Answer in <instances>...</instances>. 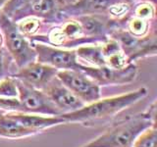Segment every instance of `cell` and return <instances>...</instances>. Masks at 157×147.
<instances>
[{
  "instance_id": "1",
  "label": "cell",
  "mask_w": 157,
  "mask_h": 147,
  "mask_svg": "<svg viewBox=\"0 0 157 147\" xmlns=\"http://www.w3.org/2000/svg\"><path fill=\"white\" fill-rule=\"evenodd\" d=\"M147 94L148 91L146 88L140 87L136 90L122 95L98 99L85 105L80 110L62 114L60 117L65 121L66 124L78 123L87 127L96 126L109 123L115 116L144 99Z\"/></svg>"
},
{
  "instance_id": "2",
  "label": "cell",
  "mask_w": 157,
  "mask_h": 147,
  "mask_svg": "<svg viewBox=\"0 0 157 147\" xmlns=\"http://www.w3.org/2000/svg\"><path fill=\"white\" fill-rule=\"evenodd\" d=\"M153 126H156V101L145 112L110 124L101 134L82 147H132L137 137Z\"/></svg>"
},
{
  "instance_id": "3",
  "label": "cell",
  "mask_w": 157,
  "mask_h": 147,
  "mask_svg": "<svg viewBox=\"0 0 157 147\" xmlns=\"http://www.w3.org/2000/svg\"><path fill=\"white\" fill-rule=\"evenodd\" d=\"M0 28L3 33L5 48L11 55L18 69L36 61V53L33 44L20 32L17 24L0 13Z\"/></svg>"
},
{
  "instance_id": "4",
  "label": "cell",
  "mask_w": 157,
  "mask_h": 147,
  "mask_svg": "<svg viewBox=\"0 0 157 147\" xmlns=\"http://www.w3.org/2000/svg\"><path fill=\"white\" fill-rule=\"evenodd\" d=\"M18 88L20 113L57 117L62 113L51 101L45 92L36 89L14 78Z\"/></svg>"
},
{
  "instance_id": "5",
  "label": "cell",
  "mask_w": 157,
  "mask_h": 147,
  "mask_svg": "<svg viewBox=\"0 0 157 147\" xmlns=\"http://www.w3.org/2000/svg\"><path fill=\"white\" fill-rule=\"evenodd\" d=\"M56 77L69 90L86 104L100 99L101 86L85 73L76 70H63L59 71Z\"/></svg>"
},
{
  "instance_id": "6",
  "label": "cell",
  "mask_w": 157,
  "mask_h": 147,
  "mask_svg": "<svg viewBox=\"0 0 157 147\" xmlns=\"http://www.w3.org/2000/svg\"><path fill=\"white\" fill-rule=\"evenodd\" d=\"M81 72L92 78L100 86L108 85H123L132 82L137 75V67L136 64L131 63L123 68H110L106 66L91 67L82 65Z\"/></svg>"
},
{
  "instance_id": "7",
  "label": "cell",
  "mask_w": 157,
  "mask_h": 147,
  "mask_svg": "<svg viewBox=\"0 0 157 147\" xmlns=\"http://www.w3.org/2000/svg\"><path fill=\"white\" fill-rule=\"evenodd\" d=\"M33 46L36 53V62L63 70L80 71L82 64L78 60L76 51L65 50L52 45H46L41 42H33Z\"/></svg>"
},
{
  "instance_id": "8",
  "label": "cell",
  "mask_w": 157,
  "mask_h": 147,
  "mask_svg": "<svg viewBox=\"0 0 157 147\" xmlns=\"http://www.w3.org/2000/svg\"><path fill=\"white\" fill-rule=\"evenodd\" d=\"M58 72L59 71L55 68L36 61L18 69L12 77L24 82L27 85L43 90L53 78L56 77Z\"/></svg>"
},
{
  "instance_id": "9",
  "label": "cell",
  "mask_w": 157,
  "mask_h": 147,
  "mask_svg": "<svg viewBox=\"0 0 157 147\" xmlns=\"http://www.w3.org/2000/svg\"><path fill=\"white\" fill-rule=\"evenodd\" d=\"M50 98L55 106L61 111L62 114L75 112L80 110L86 105L80 98L71 92L63 83L58 80L57 77L50 81V83L42 90Z\"/></svg>"
},
{
  "instance_id": "10",
  "label": "cell",
  "mask_w": 157,
  "mask_h": 147,
  "mask_svg": "<svg viewBox=\"0 0 157 147\" xmlns=\"http://www.w3.org/2000/svg\"><path fill=\"white\" fill-rule=\"evenodd\" d=\"M63 8L64 4L61 0H33L25 8L15 13L10 19L15 22L18 19H23L28 16L50 18L58 14Z\"/></svg>"
},
{
  "instance_id": "11",
  "label": "cell",
  "mask_w": 157,
  "mask_h": 147,
  "mask_svg": "<svg viewBox=\"0 0 157 147\" xmlns=\"http://www.w3.org/2000/svg\"><path fill=\"white\" fill-rule=\"evenodd\" d=\"M38 134L18 122L10 112L0 113V137L8 139H19Z\"/></svg>"
},
{
  "instance_id": "12",
  "label": "cell",
  "mask_w": 157,
  "mask_h": 147,
  "mask_svg": "<svg viewBox=\"0 0 157 147\" xmlns=\"http://www.w3.org/2000/svg\"><path fill=\"white\" fill-rule=\"evenodd\" d=\"M78 23L82 28V33L88 38H105V32L109 28V22H104L97 15L80 17Z\"/></svg>"
},
{
  "instance_id": "13",
  "label": "cell",
  "mask_w": 157,
  "mask_h": 147,
  "mask_svg": "<svg viewBox=\"0 0 157 147\" xmlns=\"http://www.w3.org/2000/svg\"><path fill=\"white\" fill-rule=\"evenodd\" d=\"M130 0H78L77 3L71 6H75V9L82 10L83 13L98 14L105 12L121 3H127Z\"/></svg>"
},
{
  "instance_id": "14",
  "label": "cell",
  "mask_w": 157,
  "mask_h": 147,
  "mask_svg": "<svg viewBox=\"0 0 157 147\" xmlns=\"http://www.w3.org/2000/svg\"><path fill=\"white\" fill-rule=\"evenodd\" d=\"M17 71L18 68L7 49L0 47V81L7 77H12Z\"/></svg>"
},
{
  "instance_id": "15",
  "label": "cell",
  "mask_w": 157,
  "mask_h": 147,
  "mask_svg": "<svg viewBox=\"0 0 157 147\" xmlns=\"http://www.w3.org/2000/svg\"><path fill=\"white\" fill-rule=\"evenodd\" d=\"M132 147H157V129L153 126L145 130L137 137Z\"/></svg>"
},
{
  "instance_id": "16",
  "label": "cell",
  "mask_w": 157,
  "mask_h": 147,
  "mask_svg": "<svg viewBox=\"0 0 157 147\" xmlns=\"http://www.w3.org/2000/svg\"><path fill=\"white\" fill-rule=\"evenodd\" d=\"M0 97L17 98L18 88L14 77H7L0 81Z\"/></svg>"
},
{
  "instance_id": "17",
  "label": "cell",
  "mask_w": 157,
  "mask_h": 147,
  "mask_svg": "<svg viewBox=\"0 0 157 147\" xmlns=\"http://www.w3.org/2000/svg\"><path fill=\"white\" fill-rule=\"evenodd\" d=\"M33 0H8L7 3L4 5L0 13L11 18L15 13L25 8L28 4H29Z\"/></svg>"
},
{
  "instance_id": "18",
  "label": "cell",
  "mask_w": 157,
  "mask_h": 147,
  "mask_svg": "<svg viewBox=\"0 0 157 147\" xmlns=\"http://www.w3.org/2000/svg\"><path fill=\"white\" fill-rule=\"evenodd\" d=\"M147 27H148L147 23L140 18L132 19V21L129 23L130 33L136 37L144 36L147 32Z\"/></svg>"
},
{
  "instance_id": "19",
  "label": "cell",
  "mask_w": 157,
  "mask_h": 147,
  "mask_svg": "<svg viewBox=\"0 0 157 147\" xmlns=\"http://www.w3.org/2000/svg\"><path fill=\"white\" fill-rule=\"evenodd\" d=\"M38 21L37 20H34V19H29L27 21H23L20 24H17L18 28L20 29V32H21L25 36H29V34H33L34 32H36V29L38 28Z\"/></svg>"
},
{
  "instance_id": "20",
  "label": "cell",
  "mask_w": 157,
  "mask_h": 147,
  "mask_svg": "<svg viewBox=\"0 0 157 147\" xmlns=\"http://www.w3.org/2000/svg\"><path fill=\"white\" fill-rule=\"evenodd\" d=\"M154 10L153 6H151L149 4H141L139 7L136 9V15L137 18L140 19H148L150 17L153 16Z\"/></svg>"
},
{
  "instance_id": "21",
  "label": "cell",
  "mask_w": 157,
  "mask_h": 147,
  "mask_svg": "<svg viewBox=\"0 0 157 147\" xmlns=\"http://www.w3.org/2000/svg\"><path fill=\"white\" fill-rule=\"evenodd\" d=\"M61 1L64 4V6H71V5L77 3L78 0H61Z\"/></svg>"
},
{
  "instance_id": "22",
  "label": "cell",
  "mask_w": 157,
  "mask_h": 147,
  "mask_svg": "<svg viewBox=\"0 0 157 147\" xmlns=\"http://www.w3.org/2000/svg\"><path fill=\"white\" fill-rule=\"evenodd\" d=\"M8 0H0V11H1V9L4 7V5L7 3Z\"/></svg>"
},
{
  "instance_id": "23",
  "label": "cell",
  "mask_w": 157,
  "mask_h": 147,
  "mask_svg": "<svg viewBox=\"0 0 157 147\" xmlns=\"http://www.w3.org/2000/svg\"><path fill=\"white\" fill-rule=\"evenodd\" d=\"M2 43H3V37L1 36V33H0V47H2Z\"/></svg>"
},
{
  "instance_id": "24",
  "label": "cell",
  "mask_w": 157,
  "mask_h": 147,
  "mask_svg": "<svg viewBox=\"0 0 157 147\" xmlns=\"http://www.w3.org/2000/svg\"><path fill=\"white\" fill-rule=\"evenodd\" d=\"M144 1H147V2H152V3H153V5H155L156 0H144Z\"/></svg>"
},
{
  "instance_id": "25",
  "label": "cell",
  "mask_w": 157,
  "mask_h": 147,
  "mask_svg": "<svg viewBox=\"0 0 157 147\" xmlns=\"http://www.w3.org/2000/svg\"><path fill=\"white\" fill-rule=\"evenodd\" d=\"M0 113H1V111H0Z\"/></svg>"
},
{
  "instance_id": "26",
  "label": "cell",
  "mask_w": 157,
  "mask_h": 147,
  "mask_svg": "<svg viewBox=\"0 0 157 147\" xmlns=\"http://www.w3.org/2000/svg\"></svg>"
}]
</instances>
